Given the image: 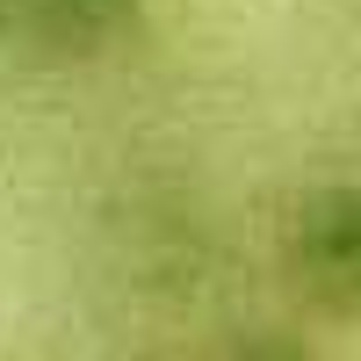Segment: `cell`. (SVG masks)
Returning <instances> with one entry per match:
<instances>
[{"label":"cell","mask_w":361,"mask_h":361,"mask_svg":"<svg viewBox=\"0 0 361 361\" xmlns=\"http://www.w3.org/2000/svg\"><path fill=\"white\" fill-rule=\"evenodd\" d=\"M296 260L333 296H361V188H318L296 209Z\"/></svg>","instance_id":"6da1fadb"},{"label":"cell","mask_w":361,"mask_h":361,"mask_svg":"<svg viewBox=\"0 0 361 361\" xmlns=\"http://www.w3.org/2000/svg\"><path fill=\"white\" fill-rule=\"evenodd\" d=\"M137 15H145V0H22L29 37L51 44V51H102Z\"/></svg>","instance_id":"7a4b0ae2"}]
</instances>
